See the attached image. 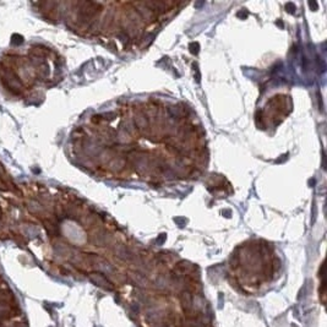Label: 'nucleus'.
Segmentation results:
<instances>
[{
	"instance_id": "nucleus-1",
	"label": "nucleus",
	"mask_w": 327,
	"mask_h": 327,
	"mask_svg": "<svg viewBox=\"0 0 327 327\" xmlns=\"http://www.w3.org/2000/svg\"><path fill=\"white\" fill-rule=\"evenodd\" d=\"M43 50H28V54L9 53L0 61V81L11 94L24 97L37 85L47 81L49 70L39 59Z\"/></svg>"
},
{
	"instance_id": "nucleus-2",
	"label": "nucleus",
	"mask_w": 327,
	"mask_h": 327,
	"mask_svg": "<svg viewBox=\"0 0 327 327\" xmlns=\"http://www.w3.org/2000/svg\"><path fill=\"white\" fill-rule=\"evenodd\" d=\"M181 305H183V309L185 310L186 312H189V311H191V309H192V300H191V295H190V293H187V292H185V293H183L181 294Z\"/></svg>"
}]
</instances>
